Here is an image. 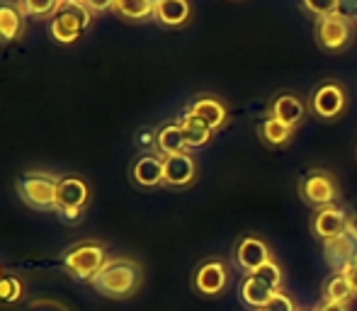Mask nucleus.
<instances>
[{"instance_id": "17", "label": "nucleus", "mask_w": 357, "mask_h": 311, "mask_svg": "<svg viewBox=\"0 0 357 311\" xmlns=\"http://www.w3.org/2000/svg\"><path fill=\"white\" fill-rule=\"evenodd\" d=\"M132 180L144 190L163 185V156H139L132 165Z\"/></svg>"}, {"instance_id": "18", "label": "nucleus", "mask_w": 357, "mask_h": 311, "mask_svg": "<svg viewBox=\"0 0 357 311\" xmlns=\"http://www.w3.org/2000/svg\"><path fill=\"white\" fill-rule=\"evenodd\" d=\"M255 134H258V139L268 149H287L291 142H294L296 129L287 127V124L278 122V119H273V117L265 114V117L255 124Z\"/></svg>"}, {"instance_id": "24", "label": "nucleus", "mask_w": 357, "mask_h": 311, "mask_svg": "<svg viewBox=\"0 0 357 311\" xmlns=\"http://www.w3.org/2000/svg\"><path fill=\"white\" fill-rule=\"evenodd\" d=\"M153 8H155V0H114L112 10L117 15L127 20H146V17H153Z\"/></svg>"}, {"instance_id": "30", "label": "nucleus", "mask_w": 357, "mask_h": 311, "mask_svg": "<svg viewBox=\"0 0 357 311\" xmlns=\"http://www.w3.org/2000/svg\"><path fill=\"white\" fill-rule=\"evenodd\" d=\"M80 5H83L90 15H95V13H105V10L112 8L114 0H80Z\"/></svg>"}, {"instance_id": "7", "label": "nucleus", "mask_w": 357, "mask_h": 311, "mask_svg": "<svg viewBox=\"0 0 357 311\" xmlns=\"http://www.w3.org/2000/svg\"><path fill=\"white\" fill-rule=\"evenodd\" d=\"M316 44L328 54H340L353 42V20L343 13L328 15V17L316 20L314 29Z\"/></svg>"}, {"instance_id": "36", "label": "nucleus", "mask_w": 357, "mask_h": 311, "mask_svg": "<svg viewBox=\"0 0 357 311\" xmlns=\"http://www.w3.org/2000/svg\"><path fill=\"white\" fill-rule=\"evenodd\" d=\"M258 311H268V309H258Z\"/></svg>"}, {"instance_id": "29", "label": "nucleus", "mask_w": 357, "mask_h": 311, "mask_svg": "<svg viewBox=\"0 0 357 311\" xmlns=\"http://www.w3.org/2000/svg\"><path fill=\"white\" fill-rule=\"evenodd\" d=\"M268 311H299V309H296L294 299H291L289 294L275 292V297H273V302H270Z\"/></svg>"}, {"instance_id": "4", "label": "nucleus", "mask_w": 357, "mask_h": 311, "mask_svg": "<svg viewBox=\"0 0 357 311\" xmlns=\"http://www.w3.org/2000/svg\"><path fill=\"white\" fill-rule=\"evenodd\" d=\"M309 112L319 122H338L348 112V90L340 80L326 78L311 90L309 95Z\"/></svg>"}, {"instance_id": "16", "label": "nucleus", "mask_w": 357, "mask_h": 311, "mask_svg": "<svg viewBox=\"0 0 357 311\" xmlns=\"http://www.w3.org/2000/svg\"><path fill=\"white\" fill-rule=\"evenodd\" d=\"M275 292L258 278V275H243L238 282V299L243 307L258 311V309H268L273 302Z\"/></svg>"}, {"instance_id": "37", "label": "nucleus", "mask_w": 357, "mask_h": 311, "mask_svg": "<svg viewBox=\"0 0 357 311\" xmlns=\"http://www.w3.org/2000/svg\"><path fill=\"white\" fill-rule=\"evenodd\" d=\"M355 156H357V153H355Z\"/></svg>"}, {"instance_id": "8", "label": "nucleus", "mask_w": 357, "mask_h": 311, "mask_svg": "<svg viewBox=\"0 0 357 311\" xmlns=\"http://www.w3.org/2000/svg\"><path fill=\"white\" fill-rule=\"evenodd\" d=\"M93 15L83 8L80 3L75 5H61L56 13L52 15V37L59 44H73L75 39L83 34Z\"/></svg>"}, {"instance_id": "1", "label": "nucleus", "mask_w": 357, "mask_h": 311, "mask_svg": "<svg viewBox=\"0 0 357 311\" xmlns=\"http://www.w3.org/2000/svg\"><path fill=\"white\" fill-rule=\"evenodd\" d=\"M144 282V268L132 258H109L100 273L90 280L93 289L107 299H127L139 292Z\"/></svg>"}, {"instance_id": "3", "label": "nucleus", "mask_w": 357, "mask_h": 311, "mask_svg": "<svg viewBox=\"0 0 357 311\" xmlns=\"http://www.w3.org/2000/svg\"><path fill=\"white\" fill-rule=\"evenodd\" d=\"M109 260L107 248L100 241H80L63 255V270L78 282H90Z\"/></svg>"}, {"instance_id": "19", "label": "nucleus", "mask_w": 357, "mask_h": 311, "mask_svg": "<svg viewBox=\"0 0 357 311\" xmlns=\"http://www.w3.org/2000/svg\"><path fill=\"white\" fill-rule=\"evenodd\" d=\"M190 15H192L190 0H155L153 17L163 27H183L188 24Z\"/></svg>"}, {"instance_id": "20", "label": "nucleus", "mask_w": 357, "mask_h": 311, "mask_svg": "<svg viewBox=\"0 0 357 311\" xmlns=\"http://www.w3.org/2000/svg\"><path fill=\"white\" fill-rule=\"evenodd\" d=\"M24 29V13L20 5L0 0V42H15Z\"/></svg>"}, {"instance_id": "13", "label": "nucleus", "mask_w": 357, "mask_h": 311, "mask_svg": "<svg viewBox=\"0 0 357 311\" xmlns=\"http://www.w3.org/2000/svg\"><path fill=\"white\" fill-rule=\"evenodd\" d=\"M197 180V160L192 158V153H175V156H163V185L165 188L183 190Z\"/></svg>"}, {"instance_id": "23", "label": "nucleus", "mask_w": 357, "mask_h": 311, "mask_svg": "<svg viewBox=\"0 0 357 311\" xmlns=\"http://www.w3.org/2000/svg\"><path fill=\"white\" fill-rule=\"evenodd\" d=\"M321 294H324V302H340V304H350L357 297L345 273H331L326 278Z\"/></svg>"}, {"instance_id": "34", "label": "nucleus", "mask_w": 357, "mask_h": 311, "mask_svg": "<svg viewBox=\"0 0 357 311\" xmlns=\"http://www.w3.org/2000/svg\"><path fill=\"white\" fill-rule=\"evenodd\" d=\"M0 278H3V265H0Z\"/></svg>"}, {"instance_id": "2", "label": "nucleus", "mask_w": 357, "mask_h": 311, "mask_svg": "<svg viewBox=\"0 0 357 311\" xmlns=\"http://www.w3.org/2000/svg\"><path fill=\"white\" fill-rule=\"evenodd\" d=\"M296 192H299L301 202L306 207L324 209L331 204H338L340 199V183L331 170L326 168H309L296 183Z\"/></svg>"}, {"instance_id": "21", "label": "nucleus", "mask_w": 357, "mask_h": 311, "mask_svg": "<svg viewBox=\"0 0 357 311\" xmlns=\"http://www.w3.org/2000/svg\"><path fill=\"white\" fill-rule=\"evenodd\" d=\"M153 144L163 156H175V153H185L190 151L188 144H185V137H183V129H180L178 122H170V124H163L158 132L153 134Z\"/></svg>"}, {"instance_id": "5", "label": "nucleus", "mask_w": 357, "mask_h": 311, "mask_svg": "<svg viewBox=\"0 0 357 311\" xmlns=\"http://www.w3.org/2000/svg\"><path fill=\"white\" fill-rule=\"evenodd\" d=\"M192 292L204 299H216L229 289L231 285V268L224 258H207L192 270Z\"/></svg>"}, {"instance_id": "28", "label": "nucleus", "mask_w": 357, "mask_h": 311, "mask_svg": "<svg viewBox=\"0 0 357 311\" xmlns=\"http://www.w3.org/2000/svg\"><path fill=\"white\" fill-rule=\"evenodd\" d=\"M22 297V282L15 275H3L0 278V302L13 304Z\"/></svg>"}, {"instance_id": "10", "label": "nucleus", "mask_w": 357, "mask_h": 311, "mask_svg": "<svg viewBox=\"0 0 357 311\" xmlns=\"http://www.w3.org/2000/svg\"><path fill=\"white\" fill-rule=\"evenodd\" d=\"M268 260H273V248L268 241L258 234H243L234 245V265L243 275H253L258 268H263Z\"/></svg>"}, {"instance_id": "12", "label": "nucleus", "mask_w": 357, "mask_h": 311, "mask_svg": "<svg viewBox=\"0 0 357 311\" xmlns=\"http://www.w3.org/2000/svg\"><path fill=\"white\" fill-rule=\"evenodd\" d=\"M306 114H309V105L296 93H291V90H280V93H275L268 105V117L278 119V122H282L291 129L299 127Z\"/></svg>"}, {"instance_id": "6", "label": "nucleus", "mask_w": 357, "mask_h": 311, "mask_svg": "<svg viewBox=\"0 0 357 311\" xmlns=\"http://www.w3.org/2000/svg\"><path fill=\"white\" fill-rule=\"evenodd\" d=\"M56 188L59 178L49 173H24L17 180V192L22 202L39 212H52L56 209Z\"/></svg>"}, {"instance_id": "22", "label": "nucleus", "mask_w": 357, "mask_h": 311, "mask_svg": "<svg viewBox=\"0 0 357 311\" xmlns=\"http://www.w3.org/2000/svg\"><path fill=\"white\" fill-rule=\"evenodd\" d=\"M180 129H183V137H185V144H188V149H202L207 146L209 142H212L214 132L207 127V124L202 122L199 117H195V114L185 112L183 117L178 119Z\"/></svg>"}, {"instance_id": "35", "label": "nucleus", "mask_w": 357, "mask_h": 311, "mask_svg": "<svg viewBox=\"0 0 357 311\" xmlns=\"http://www.w3.org/2000/svg\"><path fill=\"white\" fill-rule=\"evenodd\" d=\"M299 311H314V309H299Z\"/></svg>"}, {"instance_id": "26", "label": "nucleus", "mask_w": 357, "mask_h": 311, "mask_svg": "<svg viewBox=\"0 0 357 311\" xmlns=\"http://www.w3.org/2000/svg\"><path fill=\"white\" fill-rule=\"evenodd\" d=\"M17 5L29 17H49L59 10V0H20Z\"/></svg>"}, {"instance_id": "15", "label": "nucleus", "mask_w": 357, "mask_h": 311, "mask_svg": "<svg viewBox=\"0 0 357 311\" xmlns=\"http://www.w3.org/2000/svg\"><path fill=\"white\" fill-rule=\"evenodd\" d=\"M324 258L333 273H343L348 265L357 260V241L348 232L331 241H324Z\"/></svg>"}, {"instance_id": "32", "label": "nucleus", "mask_w": 357, "mask_h": 311, "mask_svg": "<svg viewBox=\"0 0 357 311\" xmlns=\"http://www.w3.org/2000/svg\"><path fill=\"white\" fill-rule=\"evenodd\" d=\"M345 275H348V280H350V285H353V289H355V294H357V260L353 265H348V268L343 270Z\"/></svg>"}, {"instance_id": "14", "label": "nucleus", "mask_w": 357, "mask_h": 311, "mask_svg": "<svg viewBox=\"0 0 357 311\" xmlns=\"http://www.w3.org/2000/svg\"><path fill=\"white\" fill-rule=\"evenodd\" d=\"M188 112L202 119L212 132L224 129L226 122H229V105L221 98H216V95H197V98L190 103Z\"/></svg>"}, {"instance_id": "33", "label": "nucleus", "mask_w": 357, "mask_h": 311, "mask_svg": "<svg viewBox=\"0 0 357 311\" xmlns=\"http://www.w3.org/2000/svg\"><path fill=\"white\" fill-rule=\"evenodd\" d=\"M75 3H80V0H59V8L61 5H75Z\"/></svg>"}, {"instance_id": "9", "label": "nucleus", "mask_w": 357, "mask_h": 311, "mask_svg": "<svg viewBox=\"0 0 357 311\" xmlns=\"http://www.w3.org/2000/svg\"><path fill=\"white\" fill-rule=\"evenodd\" d=\"M90 199V190L85 185V180L68 175V178H59L56 188V212L68 222H78L83 214L85 204Z\"/></svg>"}, {"instance_id": "25", "label": "nucleus", "mask_w": 357, "mask_h": 311, "mask_svg": "<svg viewBox=\"0 0 357 311\" xmlns=\"http://www.w3.org/2000/svg\"><path fill=\"white\" fill-rule=\"evenodd\" d=\"M253 275H258L260 280H263L265 285H268L273 292H282V285H284V273L282 268H280L278 260H268V263L263 265V268H258Z\"/></svg>"}, {"instance_id": "11", "label": "nucleus", "mask_w": 357, "mask_h": 311, "mask_svg": "<svg viewBox=\"0 0 357 311\" xmlns=\"http://www.w3.org/2000/svg\"><path fill=\"white\" fill-rule=\"evenodd\" d=\"M353 224V214L340 204H331V207L316 209L311 217V234L319 241H331L335 236L345 234Z\"/></svg>"}, {"instance_id": "27", "label": "nucleus", "mask_w": 357, "mask_h": 311, "mask_svg": "<svg viewBox=\"0 0 357 311\" xmlns=\"http://www.w3.org/2000/svg\"><path fill=\"white\" fill-rule=\"evenodd\" d=\"M299 3H301V8L316 20L340 13V0H299Z\"/></svg>"}, {"instance_id": "31", "label": "nucleus", "mask_w": 357, "mask_h": 311, "mask_svg": "<svg viewBox=\"0 0 357 311\" xmlns=\"http://www.w3.org/2000/svg\"><path fill=\"white\" fill-rule=\"evenodd\" d=\"M314 311H350V304H340V302H321L319 307H314Z\"/></svg>"}]
</instances>
